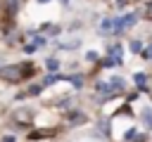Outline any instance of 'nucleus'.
<instances>
[{"mask_svg":"<svg viewBox=\"0 0 152 142\" xmlns=\"http://www.w3.org/2000/svg\"><path fill=\"white\" fill-rule=\"evenodd\" d=\"M2 142H17V140H14V135H5V137H2Z\"/></svg>","mask_w":152,"mask_h":142,"instance_id":"21","label":"nucleus"},{"mask_svg":"<svg viewBox=\"0 0 152 142\" xmlns=\"http://www.w3.org/2000/svg\"><path fill=\"white\" fill-rule=\"evenodd\" d=\"M116 64H121V57H107L104 59V66H116Z\"/></svg>","mask_w":152,"mask_h":142,"instance_id":"13","label":"nucleus"},{"mask_svg":"<svg viewBox=\"0 0 152 142\" xmlns=\"http://www.w3.org/2000/svg\"><path fill=\"white\" fill-rule=\"evenodd\" d=\"M95 90H97V92H102V95H104V99H109V97H114V95H116V92H114V88H112L109 83H102V80H100V83H95Z\"/></svg>","mask_w":152,"mask_h":142,"instance_id":"5","label":"nucleus"},{"mask_svg":"<svg viewBox=\"0 0 152 142\" xmlns=\"http://www.w3.org/2000/svg\"><path fill=\"white\" fill-rule=\"evenodd\" d=\"M140 57H142V59H152V45H150V47H142V50H140Z\"/></svg>","mask_w":152,"mask_h":142,"instance_id":"14","label":"nucleus"},{"mask_svg":"<svg viewBox=\"0 0 152 142\" xmlns=\"http://www.w3.org/2000/svg\"><path fill=\"white\" fill-rule=\"evenodd\" d=\"M142 121H145V125H150V128H152V109H150V106H145V109H142Z\"/></svg>","mask_w":152,"mask_h":142,"instance_id":"10","label":"nucleus"},{"mask_svg":"<svg viewBox=\"0 0 152 142\" xmlns=\"http://www.w3.org/2000/svg\"><path fill=\"white\" fill-rule=\"evenodd\" d=\"M83 121H86V111H81V109L66 111V123L69 125H76V123H83Z\"/></svg>","mask_w":152,"mask_h":142,"instance_id":"4","label":"nucleus"},{"mask_svg":"<svg viewBox=\"0 0 152 142\" xmlns=\"http://www.w3.org/2000/svg\"><path fill=\"white\" fill-rule=\"evenodd\" d=\"M62 2H64V5H69V0H62Z\"/></svg>","mask_w":152,"mask_h":142,"instance_id":"24","label":"nucleus"},{"mask_svg":"<svg viewBox=\"0 0 152 142\" xmlns=\"http://www.w3.org/2000/svg\"><path fill=\"white\" fill-rule=\"evenodd\" d=\"M0 76L10 83H19V80H26L33 76V64L31 62H19V64H10L0 71Z\"/></svg>","mask_w":152,"mask_h":142,"instance_id":"1","label":"nucleus"},{"mask_svg":"<svg viewBox=\"0 0 152 142\" xmlns=\"http://www.w3.org/2000/svg\"><path fill=\"white\" fill-rule=\"evenodd\" d=\"M133 80H135V85H138L142 92H147V73H135Z\"/></svg>","mask_w":152,"mask_h":142,"instance_id":"7","label":"nucleus"},{"mask_svg":"<svg viewBox=\"0 0 152 142\" xmlns=\"http://www.w3.org/2000/svg\"><path fill=\"white\" fill-rule=\"evenodd\" d=\"M109 85H112L114 90H119V92H124V88H126V80H124L121 76H114V78L109 80Z\"/></svg>","mask_w":152,"mask_h":142,"instance_id":"8","label":"nucleus"},{"mask_svg":"<svg viewBox=\"0 0 152 142\" xmlns=\"http://www.w3.org/2000/svg\"><path fill=\"white\" fill-rule=\"evenodd\" d=\"M69 80H71L76 88H81V85H83V76H81V73H74V76H69Z\"/></svg>","mask_w":152,"mask_h":142,"instance_id":"12","label":"nucleus"},{"mask_svg":"<svg viewBox=\"0 0 152 142\" xmlns=\"http://www.w3.org/2000/svg\"><path fill=\"white\" fill-rule=\"evenodd\" d=\"M135 21H138V14H135V12L119 17V19L114 21V33H116V36H121V31H124V28H128V26H133Z\"/></svg>","mask_w":152,"mask_h":142,"instance_id":"2","label":"nucleus"},{"mask_svg":"<svg viewBox=\"0 0 152 142\" xmlns=\"http://www.w3.org/2000/svg\"><path fill=\"white\" fill-rule=\"evenodd\" d=\"M126 2H128V0H116V7H124Z\"/></svg>","mask_w":152,"mask_h":142,"instance_id":"22","label":"nucleus"},{"mask_svg":"<svg viewBox=\"0 0 152 142\" xmlns=\"http://www.w3.org/2000/svg\"><path fill=\"white\" fill-rule=\"evenodd\" d=\"M86 59H88V62H97V52H93V50H90V52L86 54Z\"/></svg>","mask_w":152,"mask_h":142,"instance_id":"19","label":"nucleus"},{"mask_svg":"<svg viewBox=\"0 0 152 142\" xmlns=\"http://www.w3.org/2000/svg\"><path fill=\"white\" fill-rule=\"evenodd\" d=\"M131 50H133V52H140V50H142V43H140V40H131Z\"/></svg>","mask_w":152,"mask_h":142,"instance_id":"17","label":"nucleus"},{"mask_svg":"<svg viewBox=\"0 0 152 142\" xmlns=\"http://www.w3.org/2000/svg\"><path fill=\"white\" fill-rule=\"evenodd\" d=\"M17 5H19V0H7V9H10V14L17 12Z\"/></svg>","mask_w":152,"mask_h":142,"instance_id":"16","label":"nucleus"},{"mask_svg":"<svg viewBox=\"0 0 152 142\" xmlns=\"http://www.w3.org/2000/svg\"><path fill=\"white\" fill-rule=\"evenodd\" d=\"M38 2H40V5H45V2H50V0H38Z\"/></svg>","mask_w":152,"mask_h":142,"instance_id":"23","label":"nucleus"},{"mask_svg":"<svg viewBox=\"0 0 152 142\" xmlns=\"http://www.w3.org/2000/svg\"><path fill=\"white\" fill-rule=\"evenodd\" d=\"M45 66H48L50 71H57V69H59V62H57V59H48V64H45Z\"/></svg>","mask_w":152,"mask_h":142,"instance_id":"15","label":"nucleus"},{"mask_svg":"<svg viewBox=\"0 0 152 142\" xmlns=\"http://www.w3.org/2000/svg\"><path fill=\"white\" fill-rule=\"evenodd\" d=\"M135 133H138L135 128H128V130H126V135H124V140H133V137H135Z\"/></svg>","mask_w":152,"mask_h":142,"instance_id":"18","label":"nucleus"},{"mask_svg":"<svg viewBox=\"0 0 152 142\" xmlns=\"http://www.w3.org/2000/svg\"><path fill=\"white\" fill-rule=\"evenodd\" d=\"M36 47H38L36 43H33V45H26V54H31V52H36Z\"/></svg>","mask_w":152,"mask_h":142,"instance_id":"20","label":"nucleus"},{"mask_svg":"<svg viewBox=\"0 0 152 142\" xmlns=\"http://www.w3.org/2000/svg\"><path fill=\"white\" fill-rule=\"evenodd\" d=\"M12 118H14V123H19V125H26V123L33 118V114H31V109H17V111L12 114Z\"/></svg>","mask_w":152,"mask_h":142,"instance_id":"3","label":"nucleus"},{"mask_svg":"<svg viewBox=\"0 0 152 142\" xmlns=\"http://www.w3.org/2000/svg\"><path fill=\"white\" fill-rule=\"evenodd\" d=\"M107 31H114V21H112L109 17H104V19L100 21V33H107Z\"/></svg>","mask_w":152,"mask_h":142,"instance_id":"9","label":"nucleus"},{"mask_svg":"<svg viewBox=\"0 0 152 142\" xmlns=\"http://www.w3.org/2000/svg\"><path fill=\"white\" fill-rule=\"evenodd\" d=\"M40 90H43L40 85H28L24 92H19V99H24V97H38V95H40Z\"/></svg>","mask_w":152,"mask_h":142,"instance_id":"6","label":"nucleus"},{"mask_svg":"<svg viewBox=\"0 0 152 142\" xmlns=\"http://www.w3.org/2000/svg\"><path fill=\"white\" fill-rule=\"evenodd\" d=\"M142 14H145V19H150V21H152V0L142 5Z\"/></svg>","mask_w":152,"mask_h":142,"instance_id":"11","label":"nucleus"}]
</instances>
